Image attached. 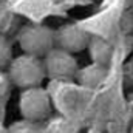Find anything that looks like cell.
<instances>
[{
	"label": "cell",
	"instance_id": "obj_1",
	"mask_svg": "<svg viewBox=\"0 0 133 133\" xmlns=\"http://www.w3.org/2000/svg\"><path fill=\"white\" fill-rule=\"evenodd\" d=\"M6 73L12 87H19L22 90L42 85L43 79L46 77L42 57L31 56L26 53L12 57L9 65L6 66Z\"/></svg>",
	"mask_w": 133,
	"mask_h": 133
},
{
	"label": "cell",
	"instance_id": "obj_2",
	"mask_svg": "<svg viewBox=\"0 0 133 133\" xmlns=\"http://www.w3.org/2000/svg\"><path fill=\"white\" fill-rule=\"evenodd\" d=\"M17 42L23 53L43 57L54 46V30L43 23H26L19 28Z\"/></svg>",
	"mask_w": 133,
	"mask_h": 133
},
{
	"label": "cell",
	"instance_id": "obj_3",
	"mask_svg": "<svg viewBox=\"0 0 133 133\" xmlns=\"http://www.w3.org/2000/svg\"><path fill=\"white\" fill-rule=\"evenodd\" d=\"M19 110L23 119L42 122L51 115V96L42 85L23 88L19 96Z\"/></svg>",
	"mask_w": 133,
	"mask_h": 133
},
{
	"label": "cell",
	"instance_id": "obj_4",
	"mask_svg": "<svg viewBox=\"0 0 133 133\" xmlns=\"http://www.w3.org/2000/svg\"><path fill=\"white\" fill-rule=\"evenodd\" d=\"M42 62L46 77H50L51 81H64V82L74 81L76 71L79 68L76 57L71 53L61 50L57 46H53L42 57Z\"/></svg>",
	"mask_w": 133,
	"mask_h": 133
},
{
	"label": "cell",
	"instance_id": "obj_5",
	"mask_svg": "<svg viewBox=\"0 0 133 133\" xmlns=\"http://www.w3.org/2000/svg\"><path fill=\"white\" fill-rule=\"evenodd\" d=\"M88 39L90 34L74 23H65L54 30V46L65 50L71 54L84 51L87 48Z\"/></svg>",
	"mask_w": 133,
	"mask_h": 133
},
{
	"label": "cell",
	"instance_id": "obj_6",
	"mask_svg": "<svg viewBox=\"0 0 133 133\" xmlns=\"http://www.w3.org/2000/svg\"><path fill=\"white\" fill-rule=\"evenodd\" d=\"M107 65H101L91 62L90 65L84 66V68H77L74 81L85 88H98L102 81L107 77Z\"/></svg>",
	"mask_w": 133,
	"mask_h": 133
},
{
	"label": "cell",
	"instance_id": "obj_7",
	"mask_svg": "<svg viewBox=\"0 0 133 133\" xmlns=\"http://www.w3.org/2000/svg\"><path fill=\"white\" fill-rule=\"evenodd\" d=\"M40 124L42 133H79V125L62 115H50Z\"/></svg>",
	"mask_w": 133,
	"mask_h": 133
},
{
	"label": "cell",
	"instance_id": "obj_8",
	"mask_svg": "<svg viewBox=\"0 0 133 133\" xmlns=\"http://www.w3.org/2000/svg\"><path fill=\"white\" fill-rule=\"evenodd\" d=\"M85 50H88V56H90L91 62L101 64V65H108L111 54H113L111 45L105 39L98 37V36H90Z\"/></svg>",
	"mask_w": 133,
	"mask_h": 133
},
{
	"label": "cell",
	"instance_id": "obj_9",
	"mask_svg": "<svg viewBox=\"0 0 133 133\" xmlns=\"http://www.w3.org/2000/svg\"><path fill=\"white\" fill-rule=\"evenodd\" d=\"M20 28V17L14 14L8 6L0 3V36L9 37L11 34L17 33Z\"/></svg>",
	"mask_w": 133,
	"mask_h": 133
},
{
	"label": "cell",
	"instance_id": "obj_10",
	"mask_svg": "<svg viewBox=\"0 0 133 133\" xmlns=\"http://www.w3.org/2000/svg\"><path fill=\"white\" fill-rule=\"evenodd\" d=\"M5 133H42V129H40L39 122L19 119V121H14L12 124H9Z\"/></svg>",
	"mask_w": 133,
	"mask_h": 133
},
{
	"label": "cell",
	"instance_id": "obj_11",
	"mask_svg": "<svg viewBox=\"0 0 133 133\" xmlns=\"http://www.w3.org/2000/svg\"><path fill=\"white\" fill-rule=\"evenodd\" d=\"M12 45L8 37L0 36V70H6L12 59Z\"/></svg>",
	"mask_w": 133,
	"mask_h": 133
},
{
	"label": "cell",
	"instance_id": "obj_12",
	"mask_svg": "<svg viewBox=\"0 0 133 133\" xmlns=\"http://www.w3.org/2000/svg\"><path fill=\"white\" fill-rule=\"evenodd\" d=\"M11 90H12V84L9 81L6 70H0V101L6 102L8 96L11 95Z\"/></svg>",
	"mask_w": 133,
	"mask_h": 133
},
{
	"label": "cell",
	"instance_id": "obj_13",
	"mask_svg": "<svg viewBox=\"0 0 133 133\" xmlns=\"http://www.w3.org/2000/svg\"><path fill=\"white\" fill-rule=\"evenodd\" d=\"M122 77H124V85H125L129 90H133V57L124 64Z\"/></svg>",
	"mask_w": 133,
	"mask_h": 133
},
{
	"label": "cell",
	"instance_id": "obj_14",
	"mask_svg": "<svg viewBox=\"0 0 133 133\" xmlns=\"http://www.w3.org/2000/svg\"><path fill=\"white\" fill-rule=\"evenodd\" d=\"M127 105H129L130 118L133 119V90H130V93H129V96H127Z\"/></svg>",
	"mask_w": 133,
	"mask_h": 133
},
{
	"label": "cell",
	"instance_id": "obj_15",
	"mask_svg": "<svg viewBox=\"0 0 133 133\" xmlns=\"http://www.w3.org/2000/svg\"><path fill=\"white\" fill-rule=\"evenodd\" d=\"M54 3H57V5H65V3H73V2H76V0H53Z\"/></svg>",
	"mask_w": 133,
	"mask_h": 133
},
{
	"label": "cell",
	"instance_id": "obj_16",
	"mask_svg": "<svg viewBox=\"0 0 133 133\" xmlns=\"http://www.w3.org/2000/svg\"><path fill=\"white\" fill-rule=\"evenodd\" d=\"M129 133H133V125L130 127V132H129Z\"/></svg>",
	"mask_w": 133,
	"mask_h": 133
},
{
	"label": "cell",
	"instance_id": "obj_17",
	"mask_svg": "<svg viewBox=\"0 0 133 133\" xmlns=\"http://www.w3.org/2000/svg\"><path fill=\"white\" fill-rule=\"evenodd\" d=\"M3 2H5V0H0V3H3Z\"/></svg>",
	"mask_w": 133,
	"mask_h": 133
}]
</instances>
